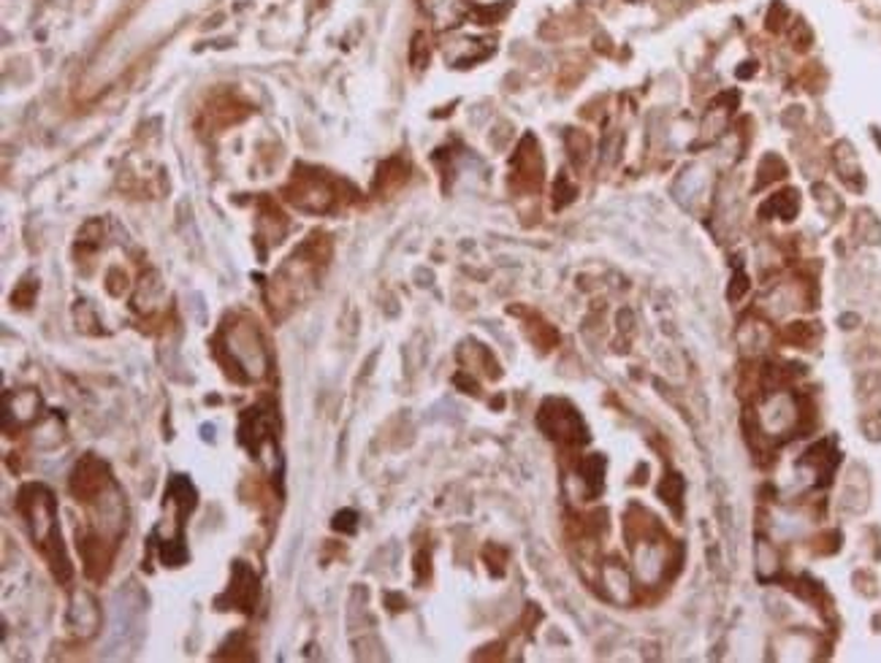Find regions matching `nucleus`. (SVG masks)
I'll list each match as a JSON object with an SVG mask.
<instances>
[{
	"mask_svg": "<svg viewBox=\"0 0 881 663\" xmlns=\"http://www.w3.org/2000/svg\"><path fill=\"white\" fill-rule=\"evenodd\" d=\"M334 531L339 533H356V512L353 509H342L334 515Z\"/></svg>",
	"mask_w": 881,
	"mask_h": 663,
	"instance_id": "9b49d317",
	"label": "nucleus"
},
{
	"mask_svg": "<svg viewBox=\"0 0 881 663\" xmlns=\"http://www.w3.org/2000/svg\"><path fill=\"white\" fill-rule=\"evenodd\" d=\"M239 439L247 450L258 456L266 445H275V409L269 404H255L242 415Z\"/></svg>",
	"mask_w": 881,
	"mask_h": 663,
	"instance_id": "6e6552de",
	"label": "nucleus"
},
{
	"mask_svg": "<svg viewBox=\"0 0 881 663\" xmlns=\"http://www.w3.org/2000/svg\"><path fill=\"white\" fill-rule=\"evenodd\" d=\"M260 596V583L258 574L253 572L247 563H234V572H231V583L228 591L218 598L220 609H236V613L253 615L255 604H258Z\"/></svg>",
	"mask_w": 881,
	"mask_h": 663,
	"instance_id": "0eeeda50",
	"label": "nucleus"
},
{
	"mask_svg": "<svg viewBox=\"0 0 881 663\" xmlns=\"http://www.w3.org/2000/svg\"><path fill=\"white\" fill-rule=\"evenodd\" d=\"M166 498L168 504H174L177 507V517L182 520L185 515H190V512L196 509V487L190 485V480L185 474H174L171 480H168V487H166Z\"/></svg>",
	"mask_w": 881,
	"mask_h": 663,
	"instance_id": "1a4fd4ad",
	"label": "nucleus"
},
{
	"mask_svg": "<svg viewBox=\"0 0 881 663\" xmlns=\"http://www.w3.org/2000/svg\"><path fill=\"white\" fill-rule=\"evenodd\" d=\"M16 512L25 520L31 531L33 544L42 552V558L49 566L52 577L60 585H66L74 577V566L66 555V547L60 539V526H57V498L49 487L42 482H27L16 493Z\"/></svg>",
	"mask_w": 881,
	"mask_h": 663,
	"instance_id": "f03ea898",
	"label": "nucleus"
},
{
	"mask_svg": "<svg viewBox=\"0 0 881 663\" xmlns=\"http://www.w3.org/2000/svg\"><path fill=\"white\" fill-rule=\"evenodd\" d=\"M212 352L223 366L225 377L239 385H250L253 380L269 374L271 352L260 334L258 323L247 314H234L220 325L218 336L212 339Z\"/></svg>",
	"mask_w": 881,
	"mask_h": 663,
	"instance_id": "f257e3e1",
	"label": "nucleus"
},
{
	"mask_svg": "<svg viewBox=\"0 0 881 663\" xmlns=\"http://www.w3.org/2000/svg\"><path fill=\"white\" fill-rule=\"evenodd\" d=\"M38 293V284L36 282H25L20 290H16L14 295H11V301H14L16 306H31L33 299H36Z\"/></svg>",
	"mask_w": 881,
	"mask_h": 663,
	"instance_id": "f8f14e48",
	"label": "nucleus"
},
{
	"mask_svg": "<svg viewBox=\"0 0 881 663\" xmlns=\"http://www.w3.org/2000/svg\"><path fill=\"white\" fill-rule=\"evenodd\" d=\"M282 198L306 214H328L339 209V184L332 177L310 166L293 168L291 182L282 188Z\"/></svg>",
	"mask_w": 881,
	"mask_h": 663,
	"instance_id": "7ed1b4c3",
	"label": "nucleus"
},
{
	"mask_svg": "<svg viewBox=\"0 0 881 663\" xmlns=\"http://www.w3.org/2000/svg\"><path fill=\"white\" fill-rule=\"evenodd\" d=\"M77 550L82 555V569L87 577L92 583H101L107 580V574L112 572L114 563V552H118V542L114 539H107L101 531H79L77 528Z\"/></svg>",
	"mask_w": 881,
	"mask_h": 663,
	"instance_id": "423d86ee",
	"label": "nucleus"
},
{
	"mask_svg": "<svg viewBox=\"0 0 881 663\" xmlns=\"http://www.w3.org/2000/svg\"><path fill=\"white\" fill-rule=\"evenodd\" d=\"M68 491L79 504L101 502L109 491H114L112 471L98 456H82L71 471Z\"/></svg>",
	"mask_w": 881,
	"mask_h": 663,
	"instance_id": "20e7f679",
	"label": "nucleus"
},
{
	"mask_svg": "<svg viewBox=\"0 0 881 663\" xmlns=\"http://www.w3.org/2000/svg\"><path fill=\"white\" fill-rule=\"evenodd\" d=\"M236 109H247V106H245V103L236 101L234 95H220L218 101H212V106H207V117H210V125L212 127H225V125H234V122H239L247 112H236Z\"/></svg>",
	"mask_w": 881,
	"mask_h": 663,
	"instance_id": "9d476101",
	"label": "nucleus"
},
{
	"mask_svg": "<svg viewBox=\"0 0 881 663\" xmlns=\"http://www.w3.org/2000/svg\"><path fill=\"white\" fill-rule=\"evenodd\" d=\"M537 426L546 430L550 439L561 441V445H581L587 441V428H583L581 417L572 409L567 401L548 398L543 404L540 415H537Z\"/></svg>",
	"mask_w": 881,
	"mask_h": 663,
	"instance_id": "39448f33",
	"label": "nucleus"
}]
</instances>
